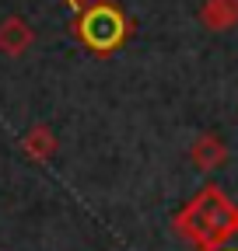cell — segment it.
I'll return each mask as SVG.
<instances>
[{"label":"cell","mask_w":238,"mask_h":251,"mask_svg":"<svg viewBox=\"0 0 238 251\" xmlns=\"http://www.w3.org/2000/svg\"><path fill=\"white\" fill-rule=\"evenodd\" d=\"M200 25L207 31H231L238 25V0H207L200 7Z\"/></svg>","instance_id":"cell-5"},{"label":"cell","mask_w":238,"mask_h":251,"mask_svg":"<svg viewBox=\"0 0 238 251\" xmlns=\"http://www.w3.org/2000/svg\"><path fill=\"white\" fill-rule=\"evenodd\" d=\"M35 42V31L25 18H4L0 21V52L4 56H21Z\"/></svg>","instance_id":"cell-4"},{"label":"cell","mask_w":238,"mask_h":251,"mask_svg":"<svg viewBox=\"0 0 238 251\" xmlns=\"http://www.w3.org/2000/svg\"><path fill=\"white\" fill-rule=\"evenodd\" d=\"M172 227L196 251H221L238 237V206L217 185H203L182 209H175Z\"/></svg>","instance_id":"cell-1"},{"label":"cell","mask_w":238,"mask_h":251,"mask_svg":"<svg viewBox=\"0 0 238 251\" xmlns=\"http://www.w3.org/2000/svg\"><path fill=\"white\" fill-rule=\"evenodd\" d=\"M67 4H70V7H74V14H77V11H84V7H91L95 0H67Z\"/></svg>","instance_id":"cell-7"},{"label":"cell","mask_w":238,"mask_h":251,"mask_svg":"<svg viewBox=\"0 0 238 251\" xmlns=\"http://www.w3.org/2000/svg\"><path fill=\"white\" fill-rule=\"evenodd\" d=\"M21 147H25V153L32 157V161L46 164V161H53V157H56V133L49 129V126L39 122V126H32V129L25 133Z\"/></svg>","instance_id":"cell-6"},{"label":"cell","mask_w":238,"mask_h":251,"mask_svg":"<svg viewBox=\"0 0 238 251\" xmlns=\"http://www.w3.org/2000/svg\"><path fill=\"white\" fill-rule=\"evenodd\" d=\"M189 157H193V164H196L200 171H217V168L228 161V147H224V140L214 136V133H200V136L193 140V147H189Z\"/></svg>","instance_id":"cell-3"},{"label":"cell","mask_w":238,"mask_h":251,"mask_svg":"<svg viewBox=\"0 0 238 251\" xmlns=\"http://www.w3.org/2000/svg\"><path fill=\"white\" fill-rule=\"evenodd\" d=\"M130 18L126 11L116 4V0H95L91 7H84L74 14V35L81 46H88L98 56H109L116 52L130 39Z\"/></svg>","instance_id":"cell-2"},{"label":"cell","mask_w":238,"mask_h":251,"mask_svg":"<svg viewBox=\"0 0 238 251\" xmlns=\"http://www.w3.org/2000/svg\"><path fill=\"white\" fill-rule=\"evenodd\" d=\"M221 251H238V248H221Z\"/></svg>","instance_id":"cell-8"}]
</instances>
